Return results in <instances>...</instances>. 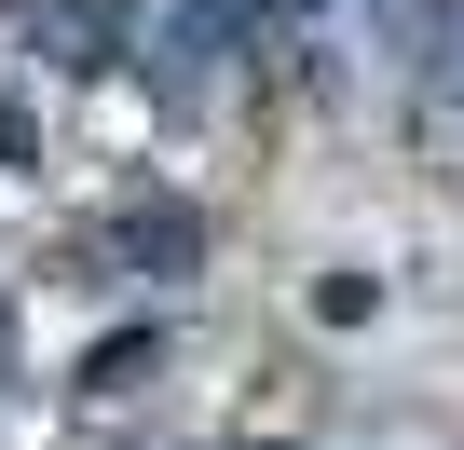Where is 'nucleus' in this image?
I'll use <instances>...</instances> for the list:
<instances>
[{"mask_svg":"<svg viewBox=\"0 0 464 450\" xmlns=\"http://www.w3.org/2000/svg\"><path fill=\"white\" fill-rule=\"evenodd\" d=\"M0 150H28V110H0Z\"/></svg>","mask_w":464,"mask_h":450,"instance_id":"1","label":"nucleus"}]
</instances>
